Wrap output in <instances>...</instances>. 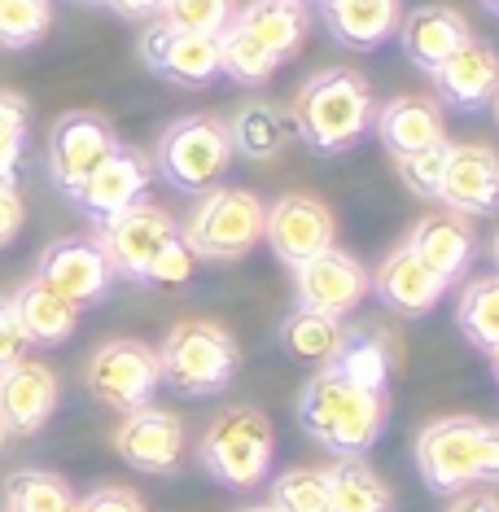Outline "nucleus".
<instances>
[{
    "label": "nucleus",
    "instance_id": "1",
    "mask_svg": "<svg viewBox=\"0 0 499 512\" xmlns=\"http://www.w3.org/2000/svg\"><path fill=\"white\" fill-rule=\"evenodd\" d=\"M377 97L355 71H316L289 106V127L311 154L342 158L373 132Z\"/></svg>",
    "mask_w": 499,
    "mask_h": 512
},
{
    "label": "nucleus",
    "instance_id": "2",
    "mask_svg": "<svg viewBox=\"0 0 499 512\" xmlns=\"http://www.w3.org/2000/svg\"><path fill=\"white\" fill-rule=\"evenodd\" d=\"M386 394L346 381L338 368H320L298 394V425L333 456H364L386 429Z\"/></svg>",
    "mask_w": 499,
    "mask_h": 512
},
{
    "label": "nucleus",
    "instance_id": "3",
    "mask_svg": "<svg viewBox=\"0 0 499 512\" xmlns=\"http://www.w3.org/2000/svg\"><path fill=\"white\" fill-rule=\"evenodd\" d=\"M416 469L421 482L438 495L499 486V425L473 416H443L416 438Z\"/></svg>",
    "mask_w": 499,
    "mask_h": 512
},
{
    "label": "nucleus",
    "instance_id": "4",
    "mask_svg": "<svg viewBox=\"0 0 499 512\" xmlns=\"http://www.w3.org/2000/svg\"><path fill=\"white\" fill-rule=\"evenodd\" d=\"M162 386H171L184 399H211L232 386L241 368V346L215 320H184L158 346Z\"/></svg>",
    "mask_w": 499,
    "mask_h": 512
},
{
    "label": "nucleus",
    "instance_id": "5",
    "mask_svg": "<svg viewBox=\"0 0 499 512\" xmlns=\"http://www.w3.org/2000/svg\"><path fill=\"white\" fill-rule=\"evenodd\" d=\"M197 460L228 491H254L272 469V421L250 403L224 407L197 438Z\"/></svg>",
    "mask_w": 499,
    "mask_h": 512
},
{
    "label": "nucleus",
    "instance_id": "6",
    "mask_svg": "<svg viewBox=\"0 0 499 512\" xmlns=\"http://www.w3.org/2000/svg\"><path fill=\"white\" fill-rule=\"evenodd\" d=\"M180 228V246L206 263H237L263 241V202L246 189L197 193Z\"/></svg>",
    "mask_w": 499,
    "mask_h": 512
},
{
    "label": "nucleus",
    "instance_id": "7",
    "mask_svg": "<svg viewBox=\"0 0 499 512\" xmlns=\"http://www.w3.org/2000/svg\"><path fill=\"white\" fill-rule=\"evenodd\" d=\"M232 162L228 123L215 114H184L158 136L154 149V176H162L176 193H206L224 180Z\"/></svg>",
    "mask_w": 499,
    "mask_h": 512
},
{
    "label": "nucleus",
    "instance_id": "8",
    "mask_svg": "<svg viewBox=\"0 0 499 512\" xmlns=\"http://www.w3.org/2000/svg\"><path fill=\"white\" fill-rule=\"evenodd\" d=\"M84 386L92 399L114 407V412H136V407H145L154 399V390L162 386L154 346L136 342V337H119V342L97 346L84 364Z\"/></svg>",
    "mask_w": 499,
    "mask_h": 512
},
{
    "label": "nucleus",
    "instance_id": "9",
    "mask_svg": "<svg viewBox=\"0 0 499 512\" xmlns=\"http://www.w3.org/2000/svg\"><path fill=\"white\" fill-rule=\"evenodd\" d=\"M92 241L101 246L106 263L114 267V276L145 285V276H149V267L158 263V254L180 241V228H176V219L162 211V206L136 202L132 211H123V215L106 219V224H97V237Z\"/></svg>",
    "mask_w": 499,
    "mask_h": 512
},
{
    "label": "nucleus",
    "instance_id": "10",
    "mask_svg": "<svg viewBox=\"0 0 499 512\" xmlns=\"http://www.w3.org/2000/svg\"><path fill=\"white\" fill-rule=\"evenodd\" d=\"M294 272V302L298 311H316V316L342 320L351 316L359 302L368 298V267L346 254L342 246H329L316 259L289 267Z\"/></svg>",
    "mask_w": 499,
    "mask_h": 512
},
{
    "label": "nucleus",
    "instance_id": "11",
    "mask_svg": "<svg viewBox=\"0 0 499 512\" xmlns=\"http://www.w3.org/2000/svg\"><path fill=\"white\" fill-rule=\"evenodd\" d=\"M263 241L285 267L316 259L329 246H338V224L324 202L307 193H285L272 206H263Z\"/></svg>",
    "mask_w": 499,
    "mask_h": 512
},
{
    "label": "nucleus",
    "instance_id": "12",
    "mask_svg": "<svg viewBox=\"0 0 499 512\" xmlns=\"http://www.w3.org/2000/svg\"><path fill=\"white\" fill-rule=\"evenodd\" d=\"M114 145H119V136H114L106 114H92V110L62 114L49 132V176H53V184L66 197H75V189L110 158Z\"/></svg>",
    "mask_w": 499,
    "mask_h": 512
},
{
    "label": "nucleus",
    "instance_id": "13",
    "mask_svg": "<svg viewBox=\"0 0 499 512\" xmlns=\"http://www.w3.org/2000/svg\"><path fill=\"white\" fill-rule=\"evenodd\" d=\"M149 184H154V158L141 154L136 145L119 141L110 149V158L75 189L71 202L92 219V224H106V219L132 211L136 202H145Z\"/></svg>",
    "mask_w": 499,
    "mask_h": 512
},
{
    "label": "nucleus",
    "instance_id": "14",
    "mask_svg": "<svg viewBox=\"0 0 499 512\" xmlns=\"http://www.w3.org/2000/svg\"><path fill=\"white\" fill-rule=\"evenodd\" d=\"M36 281L49 285L53 294H62L71 307H92L110 294L114 267L92 237H62L49 241L36 259Z\"/></svg>",
    "mask_w": 499,
    "mask_h": 512
},
{
    "label": "nucleus",
    "instance_id": "15",
    "mask_svg": "<svg viewBox=\"0 0 499 512\" xmlns=\"http://www.w3.org/2000/svg\"><path fill=\"white\" fill-rule=\"evenodd\" d=\"M114 451L123 456V464H132L136 473L149 477H171L184 460V421L167 407H136L123 412L119 429H114Z\"/></svg>",
    "mask_w": 499,
    "mask_h": 512
},
{
    "label": "nucleus",
    "instance_id": "16",
    "mask_svg": "<svg viewBox=\"0 0 499 512\" xmlns=\"http://www.w3.org/2000/svg\"><path fill=\"white\" fill-rule=\"evenodd\" d=\"M141 62L176 88H211L219 79V36H193L167 22L141 31Z\"/></svg>",
    "mask_w": 499,
    "mask_h": 512
},
{
    "label": "nucleus",
    "instance_id": "17",
    "mask_svg": "<svg viewBox=\"0 0 499 512\" xmlns=\"http://www.w3.org/2000/svg\"><path fill=\"white\" fill-rule=\"evenodd\" d=\"M434 202L451 215H495L499 211V154L495 149L482 141L451 145Z\"/></svg>",
    "mask_w": 499,
    "mask_h": 512
},
{
    "label": "nucleus",
    "instance_id": "18",
    "mask_svg": "<svg viewBox=\"0 0 499 512\" xmlns=\"http://www.w3.org/2000/svg\"><path fill=\"white\" fill-rule=\"evenodd\" d=\"M57 372L40 359H18L0 372V425L5 434H40L57 412Z\"/></svg>",
    "mask_w": 499,
    "mask_h": 512
},
{
    "label": "nucleus",
    "instance_id": "19",
    "mask_svg": "<svg viewBox=\"0 0 499 512\" xmlns=\"http://www.w3.org/2000/svg\"><path fill=\"white\" fill-rule=\"evenodd\" d=\"M447 281H438L429 267L416 259L408 246H394L373 272H368V294H377L381 307L399 311L408 320H421L438 307V298L447 294Z\"/></svg>",
    "mask_w": 499,
    "mask_h": 512
},
{
    "label": "nucleus",
    "instance_id": "20",
    "mask_svg": "<svg viewBox=\"0 0 499 512\" xmlns=\"http://www.w3.org/2000/svg\"><path fill=\"white\" fill-rule=\"evenodd\" d=\"M429 79H434L443 106L464 110V114L486 110L499 92V49L478 36H469Z\"/></svg>",
    "mask_w": 499,
    "mask_h": 512
},
{
    "label": "nucleus",
    "instance_id": "21",
    "mask_svg": "<svg viewBox=\"0 0 499 512\" xmlns=\"http://www.w3.org/2000/svg\"><path fill=\"white\" fill-rule=\"evenodd\" d=\"M416 259H421L438 281L456 285L464 272H469L473 254H478V237L473 228L464 224V215H451V211H429L412 224L408 241H403Z\"/></svg>",
    "mask_w": 499,
    "mask_h": 512
},
{
    "label": "nucleus",
    "instance_id": "22",
    "mask_svg": "<svg viewBox=\"0 0 499 512\" xmlns=\"http://www.w3.org/2000/svg\"><path fill=\"white\" fill-rule=\"evenodd\" d=\"M394 36H399L403 57H408L412 66H421L425 75H434L438 66H443L447 57L473 36V31H469V22H464L460 9H451V5H416L412 14L399 18V31H394Z\"/></svg>",
    "mask_w": 499,
    "mask_h": 512
},
{
    "label": "nucleus",
    "instance_id": "23",
    "mask_svg": "<svg viewBox=\"0 0 499 512\" xmlns=\"http://www.w3.org/2000/svg\"><path fill=\"white\" fill-rule=\"evenodd\" d=\"M320 18L342 49L373 53L386 40H394L403 0H320Z\"/></svg>",
    "mask_w": 499,
    "mask_h": 512
},
{
    "label": "nucleus",
    "instance_id": "24",
    "mask_svg": "<svg viewBox=\"0 0 499 512\" xmlns=\"http://www.w3.org/2000/svg\"><path fill=\"white\" fill-rule=\"evenodd\" d=\"M377 141L386 145L390 158H408L421 149L447 141V123H443V106L429 97H394L377 110L373 119Z\"/></svg>",
    "mask_w": 499,
    "mask_h": 512
},
{
    "label": "nucleus",
    "instance_id": "25",
    "mask_svg": "<svg viewBox=\"0 0 499 512\" xmlns=\"http://www.w3.org/2000/svg\"><path fill=\"white\" fill-rule=\"evenodd\" d=\"M232 27L285 66L307 40V5L303 0H250L246 9L232 14Z\"/></svg>",
    "mask_w": 499,
    "mask_h": 512
},
{
    "label": "nucleus",
    "instance_id": "26",
    "mask_svg": "<svg viewBox=\"0 0 499 512\" xmlns=\"http://www.w3.org/2000/svg\"><path fill=\"white\" fill-rule=\"evenodd\" d=\"M9 302H14V316H18V324H22V333H27L31 346L71 342V333L79 324V307H71L62 294H53L49 285H40L36 276L22 281L14 294H9Z\"/></svg>",
    "mask_w": 499,
    "mask_h": 512
},
{
    "label": "nucleus",
    "instance_id": "27",
    "mask_svg": "<svg viewBox=\"0 0 499 512\" xmlns=\"http://www.w3.org/2000/svg\"><path fill=\"white\" fill-rule=\"evenodd\" d=\"M228 141H232V154L250 162H272L289 149L294 127H289V114L281 106H272V101H246L228 119Z\"/></svg>",
    "mask_w": 499,
    "mask_h": 512
},
{
    "label": "nucleus",
    "instance_id": "28",
    "mask_svg": "<svg viewBox=\"0 0 499 512\" xmlns=\"http://www.w3.org/2000/svg\"><path fill=\"white\" fill-rule=\"evenodd\" d=\"M342 320H329V316H316V311H289L276 329V342H281L285 359L294 364H311V368H329L333 355L342 346Z\"/></svg>",
    "mask_w": 499,
    "mask_h": 512
},
{
    "label": "nucleus",
    "instance_id": "29",
    "mask_svg": "<svg viewBox=\"0 0 499 512\" xmlns=\"http://www.w3.org/2000/svg\"><path fill=\"white\" fill-rule=\"evenodd\" d=\"M329 477V512H390V486L364 456H342L324 469Z\"/></svg>",
    "mask_w": 499,
    "mask_h": 512
},
{
    "label": "nucleus",
    "instance_id": "30",
    "mask_svg": "<svg viewBox=\"0 0 499 512\" xmlns=\"http://www.w3.org/2000/svg\"><path fill=\"white\" fill-rule=\"evenodd\" d=\"M456 324L464 333V342L482 355L499 351V272L495 276H473L460 289L456 302Z\"/></svg>",
    "mask_w": 499,
    "mask_h": 512
},
{
    "label": "nucleus",
    "instance_id": "31",
    "mask_svg": "<svg viewBox=\"0 0 499 512\" xmlns=\"http://www.w3.org/2000/svg\"><path fill=\"white\" fill-rule=\"evenodd\" d=\"M5 512H75V491L49 469H18L5 477Z\"/></svg>",
    "mask_w": 499,
    "mask_h": 512
},
{
    "label": "nucleus",
    "instance_id": "32",
    "mask_svg": "<svg viewBox=\"0 0 499 512\" xmlns=\"http://www.w3.org/2000/svg\"><path fill=\"white\" fill-rule=\"evenodd\" d=\"M329 368H338L346 381H355V386L386 394V381H390V351L381 346L377 333L351 329V333H342V346H338V355H333Z\"/></svg>",
    "mask_w": 499,
    "mask_h": 512
},
{
    "label": "nucleus",
    "instance_id": "33",
    "mask_svg": "<svg viewBox=\"0 0 499 512\" xmlns=\"http://www.w3.org/2000/svg\"><path fill=\"white\" fill-rule=\"evenodd\" d=\"M276 71H281V62L263 53L250 36H241L232 22L219 31V75H228L241 88H254V84H268Z\"/></svg>",
    "mask_w": 499,
    "mask_h": 512
},
{
    "label": "nucleus",
    "instance_id": "34",
    "mask_svg": "<svg viewBox=\"0 0 499 512\" xmlns=\"http://www.w3.org/2000/svg\"><path fill=\"white\" fill-rule=\"evenodd\" d=\"M53 22L49 0H0V49H31Z\"/></svg>",
    "mask_w": 499,
    "mask_h": 512
},
{
    "label": "nucleus",
    "instance_id": "35",
    "mask_svg": "<svg viewBox=\"0 0 499 512\" xmlns=\"http://www.w3.org/2000/svg\"><path fill=\"white\" fill-rule=\"evenodd\" d=\"M276 512H329V477L324 469H289L272 482Z\"/></svg>",
    "mask_w": 499,
    "mask_h": 512
},
{
    "label": "nucleus",
    "instance_id": "36",
    "mask_svg": "<svg viewBox=\"0 0 499 512\" xmlns=\"http://www.w3.org/2000/svg\"><path fill=\"white\" fill-rule=\"evenodd\" d=\"M232 14H237V0H167L158 22L176 31H193V36H219Z\"/></svg>",
    "mask_w": 499,
    "mask_h": 512
},
{
    "label": "nucleus",
    "instance_id": "37",
    "mask_svg": "<svg viewBox=\"0 0 499 512\" xmlns=\"http://www.w3.org/2000/svg\"><path fill=\"white\" fill-rule=\"evenodd\" d=\"M27 132H31V110L18 92H0V180L14 184L22 154H27Z\"/></svg>",
    "mask_w": 499,
    "mask_h": 512
},
{
    "label": "nucleus",
    "instance_id": "38",
    "mask_svg": "<svg viewBox=\"0 0 499 512\" xmlns=\"http://www.w3.org/2000/svg\"><path fill=\"white\" fill-rule=\"evenodd\" d=\"M447 154H451V141H438L421 149V154H408V158H394V167H399V180L403 189L425 197V202H434L438 197V184H443V167H447Z\"/></svg>",
    "mask_w": 499,
    "mask_h": 512
},
{
    "label": "nucleus",
    "instance_id": "39",
    "mask_svg": "<svg viewBox=\"0 0 499 512\" xmlns=\"http://www.w3.org/2000/svg\"><path fill=\"white\" fill-rule=\"evenodd\" d=\"M193 281V254L180 246H167L158 254V263L149 267V276H145V285H154V289H184Z\"/></svg>",
    "mask_w": 499,
    "mask_h": 512
},
{
    "label": "nucleus",
    "instance_id": "40",
    "mask_svg": "<svg viewBox=\"0 0 499 512\" xmlns=\"http://www.w3.org/2000/svg\"><path fill=\"white\" fill-rule=\"evenodd\" d=\"M75 512H149V508L127 486H97L84 499H75Z\"/></svg>",
    "mask_w": 499,
    "mask_h": 512
},
{
    "label": "nucleus",
    "instance_id": "41",
    "mask_svg": "<svg viewBox=\"0 0 499 512\" xmlns=\"http://www.w3.org/2000/svg\"><path fill=\"white\" fill-rule=\"evenodd\" d=\"M27 333H22V324L14 316V302L0 298V372L9 364H18V359H27Z\"/></svg>",
    "mask_w": 499,
    "mask_h": 512
},
{
    "label": "nucleus",
    "instance_id": "42",
    "mask_svg": "<svg viewBox=\"0 0 499 512\" xmlns=\"http://www.w3.org/2000/svg\"><path fill=\"white\" fill-rule=\"evenodd\" d=\"M22 224H27V206H22L18 184L0 180V250H5L9 241H18Z\"/></svg>",
    "mask_w": 499,
    "mask_h": 512
},
{
    "label": "nucleus",
    "instance_id": "43",
    "mask_svg": "<svg viewBox=\"0 0 499 512\" xmlns=\"http://www.w3.org/2000/svg\"><path fill=\"white\" fill-rule=\"evenodd\" d=\"M110 14H119L123 22H149V18H162V5L167 0H101Z\"/></svg>",
    "mask_w": 499,
    "mask_h": 512
},
{
    "label": "nucleus",
    "instance_id": "44",
    "mask_svg": "<svg viewBox=\"0 0 499 512\" xmlns=\"http://www.w3.org/2000/svg\"><path fill=\"white\" fill-rule=\"evenodd\" d=\"M447 512H499V499L491 491H460Z\"/></svg>",
    "mask_w": 499,
    "mask_h": 512
},
{
    "label": "nucleus",
    "instance_id": "45",
    "mask_svg": "<svg viewBox=\"0 0 499 512\" xmlns=\"http://www.w3.org/2000/svg\"><path fill=\"white\" fill-rule=\"evenodd\" d=\"M478 5H482L486 14H491V18H499V0H478Z\"/></svg>",
    "mask_w": 499,
    "mask_h": 512
},
{
    "label": "nucleus",
    "instance_id": "46",
    "mask_svg": "<svg viewBox=\"0 0 499 512\" xmlns=\"http://www.w3.org/2000/svg\"><path fill=\"white\" fill-rule=\"evenodd\" d=\"M241 512H276L272 504H254V508H241Z\"/></svg>",
    "mask_w": 499,
    "mask_h": 512
},
{
    "label": "nucleus",
    "instance_id": "47",
    "mask_svg": "<svg viewBox=\"0 0 499 512\" xmlns=\"http://www.w3.org/2000/svg\"><path fill=\"white\" fill-rule=\"evenodd\" d=\"M486 359H491V372H495V381H499V351H495V355H486Z\"/></svg>",
    "mask_w": 499,
    "mask_h": 512
},
{
    "label": "nucleus",
    "instance_id": "48",
    "mask_svg": "<svg viewBox=\"0 0 499 512\" xmlns=\"http://www.w3.org/2000/svg\"><path fill=\"white\" fill-rule=\"evenodd\" d=\"M5 438H9V434H5V425H0V451H5Z\"/></svg>",
    "mask_w": 499,
    "mask_h": 512
},
{
    "label": "nucleus",
    "instance_id": "49",
    "mask_svg": "<svg viewBox=\"0 0 499 512\" xmlns=\"http://www.w3.org/2000/svg\"><path fill=\"white\" fill-rule=\"evenodd\" d=\"M491 106H495V123H499V92H495V101H491Z\"/></svg>",
    "mask_w": 499,
    "mask_h": 512
},
{
    "label": "nucleus",
    "instance_id": "50",
    "mask_svg": "<svg viewBox=\"0 0 499 512\" xmlns=\"http://www.w3.org/2000/svg\"><path fill=\"white\" fill-rule=\"evenodd\" d=\"M495 263H499V232H495Z\"/></svg>",
    "mask_w": 499,
    "mask_h": 512
},
{
    "label": "nucleus",
    "instance_id": "51",
    "mask_svg": "<svg viewBox=\"0 0 499 512\" xmlns=\"http://www.w3.org/2000/svg\"><path fill=\"white\" fill-rule=\"evenodd\" d=\"M88 5H101V0H88Z\"/></svg>",
    "mask_w": 499,
    "mask_h": 512
}]
</instances>
